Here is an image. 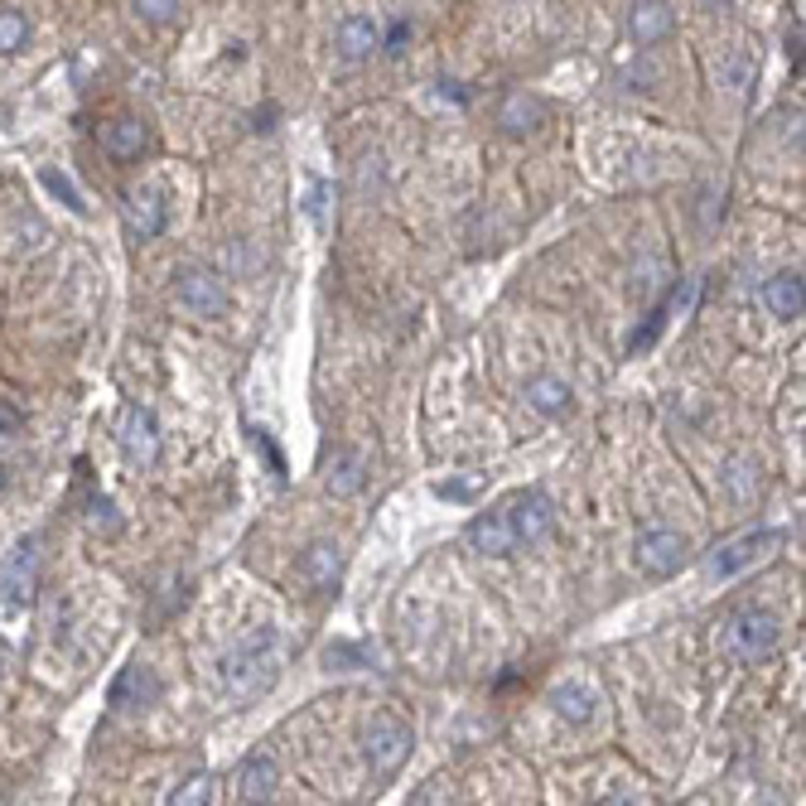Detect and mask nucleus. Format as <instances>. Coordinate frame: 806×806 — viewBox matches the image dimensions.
<instances>
[{
	"label": "nucleus",
	"instance_id": "9d476101",
	"mask_svg": "<svg viewBox=\"0 0 806 806\" xmlns=\"http://www.w3.org/2000/svg\"><path fill=\"white\" fill-rule=\"evenodd\" d=\"M160 700V676L150 667H126L117 681H111V705L117 710H145V705Z\"/></svg>",
	"mask_w": 806,
	"mask_h": 806
},
{
	"label": "nucleus",
	"instance_id": "4468645a",
	"mask_svg": "<svg viewBox=\"0 0 806 806\" xmlns=\"http://www.w3.org/2000/svg\"><path fill=\"white\" fill-rule=\"evenodd\" d=\"M237 792H242V802L246 806H266L276 797V764L266 754H256V758H246L242 764V778H237Z\"/></svg>",
	"mask_w": 806,
	"mask_h": 806
},
{
	"label": "nucleus",
	"instance_id": "f257e3e1",
	"mask_svg": "<svg viewBox=\"0 0 806 806\" xmlns=\"http://www.w3.org/2000/svg\"><path fill=\"white\" fill-rule=\"evenodd\" d=\"M281 676V637L276 628H256L242 647H232L228 662H222V691L232 700H252L261 691L276 686Z\"/></svg>",
	"mask_w": 806,
	"mask_h": 806
},
{
	"label": "nucleus",
	"instance_id": "c85d7f7f",
	"mask_svg": "<svg viewBox=\"0 0 806 806\" xmlns=\"http://www.w3.org/2000/svg\"><path fill=\"white\" fill-rule=\"evenodd\" d=\"M136 10H141V15H145V20H170V15H174V10H179V5H170V0H141V5H136Z\"/></svg>",
	"mask_w": 806,
	"mask_h": 806
},
{
	"label": "nucleus",
	"instance_id": "bb28decb",
	"mask_svg": "<svg viewBox=\"0 0 806 806\" xmlns=\"http://www.w3.org/2000/svg\"><path fill=\"white\" fill-rule=\"evenodd\" d=\"M730 488H734V498L738 502H748L758 492V468L748 464V459H738V464L730 468Z\"/></svg>",
	"mask_w": 806,
	"mask_h": 806
},
{
	"label": "nucleus",
	"instance_id": "dca6fc26",
	"mask_svg": "<svg viewBox=\"0 0 806 806\" xmlns=\"http://www.w3.org/2000/svg\"><path fill=\"white\" fill-rule=\"evenodd\" d=\"M300 570H305L309 585L329 589L333 579H339V546H333V541H315L305 555H300Z\"/></svg>",
	"mask_w": 806,
	"mask_h": 806
},
{
	"label": "nucleus",
	"instance_id": "6e6552de",
	"mask_svg": "<svg viewBox=\"0 0 806 806\" xmlns=\"http://www.w3.org/2000/svg\"><path fill=\"white\" fill-rule=\"evenodd\" d=\"M782 541V532H744V536H734V541H724V546H715V555H710V570L720 579H730V575H738V570H748L758 561V555L768 551V546H778Z\"/></svg>",
	"mask_w": 806,
	"mask_h": 806
},
{
	"label": "nucleus",
	"instance_id": "1a4fd4ad",
	"mask_svg": "<svg viewBox=\"0 0 806 806\" xmlns=\"http://www.w3.org/2000/svg\"><path fill=\"white\" fill-rule=\"evenodd\" d=\"M179 305H184L194 319H218L222 309H228V295H222V285H218L212 271H184L179 276Z\"/></svg>",
	"mask_w": 806,
	"mask_h": 806
},
{
	"label": "nucleus",
	"instance_id": "9b49d317",
	"mask_svg": "<svg viewBox=\"0 0 806 806\" xmlns=\"http://www.w3.org/2000/svg\"><path fill=\"white\" fill-rule=\"evenodd\" d=\"M468 546H474V551H484V555H512V551H517V536H512V526H508V517H502V508L468 522Z\"/></svg>",
	"mask_w": 806,
	"mask_h": 806
},
{
	"label": "nucleus",
	"instance_id": "20e7f679",
	"mask_svg": "<svg viewBox=\"0 0 806 806\" xmlns=\"http://www.w3.org/2000/svg\"><path fill=\"white\" fill-rule=\"evenodd\" d=\"M502 517H508L517 546H532V541H541V536L555 526V502L546 498L541 488H526V492H517V498L508 502V508H502Z\"/></svg>",
	"mask_w": 806,
	"mask_h": 806
},
{
	"label": "nucleus",
	"instance_id": "423d86ee",
	"mask_svg": "<svg viewBox=\"0 0 806 806\" xmlns=\"http://www.w3.org/2000/svg\"><path fill=\"white\" fill-rule=\"evenodd\" d=\"M0 589H5L10 603H29V599H35V589H39V541H35V536L15 541L5 570H0Z\"/></svg>",
	"mask_w": 806,
	"mask_h": 806
},
{
	"label": "nucleus",
	"instance_id": "2f4dec72",
	"mask_svg": "<svg viewBox=\"0 0 806 806\" xmlns=\"http://www.w3.org/2000/svg\"><path fill=\"white\" fill-rule=\"evenodd\" d=\"M319 208H323V184H315V188H309V198H305V212H309V218H319Z\"/></svg>",
	"mask_w": 806,
	"mask_h": 806
},
{
	"label": "nucleus",
	"instance_id": "0eeeda50",
	"mask_svg": "<svg viewBox=\"0 0 806 806\" xmlns=\"http://www.w3.org/2000/svg\"><path fill=\"white\" fill-rule=\"evenodd\" d=\"M121 450L131 464H155L160 459V425L150 406H126L121 411Z\"/></svg>",
	"mask_w": 806,
	"mask_h": 806
},
{
	"label": "nucleus",
	"instance_id": "5701e85b",
	"mask_svg": "<svg viewBox=\"0 0 806 806\" xmlns=\"http://www.w3.org/2000/svg\"><path fill=\"white\" fill-rule=\"evenodd\" d=\"M29 39V20L20 10H0V53H20Z\"/></svg>",
	"mask_w": 806,
	"mask_h": 806
},
{
	"label": "nucleus",
	"instance_id": "a878e982",
	"mask_svg": "<svg viewBox=\"0 0 806 806\" xmlns=\"http://www.w3.org/2000/svg\"><path fill=\"white\" fill-rule=\"evenodd\" d=\"M87 526H93V532H107V536L121 532V517H117V508H111V498H93V502H87Z\"/></svg>",
	"mask_w": 806,
	"mask_h": 806
},
{
	"label": "nucleus",
	"instance_id": "f8f14e48",
	"mask_svg": "<svg viewBox=\"0 0 806 806\" xmlns=\"http://www.w3.org/2000/svg\"><path fill=\"white\" fill-rule=\"evenodd\" d=\"M126 228H131V237H136V242L160 237L164 204H160V194H155V188H136V194H126Z\"/></svg>",
	"mask_w": 806,
	"mask_h": 806
},
{
	"label": "nucleus",
	"instance_id": "ddd939ff",
	"mask_svg": "<svg viewBox=\"0 0 806 806\" xmlns=\"http://www.w3.org/2000/svg\"><path fill=\"white\" fill-rule=\"evenodd\" d=\"M373 49H382V25H377L373 15H349L339 25V53L349 63H357V59H367Z\"/></svg>",
	"mask_w": 806,
	"mask_h": 806
},
{
	"label": "nucleus",
	"instance_id": "c756f323",
	"mask_svg": "<svg viewBox=\"0 0 806 806\" xmlns=\"http://www.w3.org/2000/svg\"><path fill=\"white\" fill-rule=\"evenodd\" d=\"M252 440H256V444H261V450H266V459H271V468H276V474H281V478H285L281 450H276V444H271V435H266V430H252Z\"/></svg>",
	"mask_w": 806,
	"mask_h": 806
},
{
	"label": "nucleus",
	"instance_id": "4be33fe9",
	"mask_svg": "<svg viewBox=\"0 0 806 806\" xmlns=\"http://www.w3.org/2000/svg\"><path fill=\"white\" fill-rule=\"evenodd\" d=\"M671 20L676 15H671V5H662V0H657V5H637L633 10V35L643 44H657L671 29Z\"/></svg>",
	"mask_w": 806,
	"mask_h": 806
},
{
	"label": "nucleus",
	"instance_id": "6ab92c4d",
	"mask_svg": "<svg viewBox=\"0 0 806 806\" xmlns=\"http://www.w3.org/2000/svg\"><path fill=\"white\" fill-rule=\"evenodd\" d=\"M551 705L565 715L570 724H589V720H595V705L599 700H595V691H589V686H561L551 696Z\"/></svg>",
	"mask_w": 806,
	"mask_h": 806
},
{
	"label": "nucleus",
	"instance_id": "473e14b6",
	"mask_svg": "<svg viewBox=\"0 0 806 806\" xmlns=\"http://www.w3.org/2000/svg\"><path fill=\"white\" fill-rule=\"evenodd\" d=\"M603 806H637V802H633V797H609Z\"/></svg>",
	"mask_w": 806,
	"mask_h": 806
},
{
	"label": "nucleus",
	"instance_id": "2eb2a0df",
	"mask_svg": "<svg viewBox=\"0 0 806 806\" xmlns=\"http://www.w3.org/2000/svg\"><path fill=\"white\" fill-rule=\"evenodd\" d=\"M764 305H768L778 319H797V315H802V276H797V271H778V276H772V281L764 285Z\"/></svg>",
	"mask_w": 806,
	"mask_h": 806
},
{
	"label": "nucleus",
	"instance_id": "7c9ffc66",
	"mask_svg": "<svg viewBox=\"0 0 806 806\" xmlns=\"http://www.w3.org/2000/svg\"><path fill=\"white\" fill-rule=\"evenodd\" d=\"M440 498H454V502H468V498H474V484H440Z\"/></svg>",
	"mask_w": 806,
	"mask_h": 806
},
{
	"label": "nucleus",
	"instance_id": "b1692460",
	"mask_svg": "<svg viewBox=\"0 0 806 806\" xmlns=\"http://www.w3.org/2000/svg\"><path fill=\"white\" fill-rule=\"evenodd\" d=\"M208 797H212V778L208 772H194V778L170 797V806H208Z\"/></svg>",
	"mask_w": 806,
	"mask_h": 806
},
{
	"label": "nucleus",
	"instance_id": "7ed1b4c3",
	"mask_svg": "<svg viewBox=\"0 0 806 806\" xmlns=\"http://www.w3.org/2000/svg\"><path fill=\"white\" fill-rule=\"evenodd\" d=\"M363 744H367V764H373V778H391V772L406 764V754H411V730H406L401 720H387V715H377V720L367 724Z\"/></svg>",
	"mask_w": 806,
	"mask_h": 806
},
{
	"label": "nucleus",
	"instance_id": "412c9836",
	"mask_svg": "<svg viewBox=\"0 0 806 806\" xmlns=\"http://www.w3.org/2000/svg\"><path fill=\"white\" fill-rule=\"evenodd\" d=\"M363 468H367L363 454L339 450V454H333V464H329V488L333 492H357V488H363V478H367Z\"/></svg>",
	"mask_w": 806,
	"mask_h": 806
},
{
	"label": "nucleus",
	"instance_id": "393cba45",
	"mask_svg": "<svg viewBox=\"0 0 806 806\" xmlns=\"http://www.w3.org/2000/svg\"><path fill=\"white\" fill-rule=\"evenodd\" d=\"M39 179H44V188H49V194H59V198H63V204H69L73 212H83V208H87V204H83V194H77V184H73L69 174H59V170H44Z\"/></svg>",
	"mask_w": 806,
	"mask_h": 806
},
{
	"label": "nucleus",
	"instance_id": "cd10ccee",
	"mask_svg": "<svg viewBox=\"0 0 806 806\" xmlns=\"http://www.w3.org/2000/svg\"><path fill=\"white\" fill-rule=\"evenodd\" d=\"M406 39H411V20H406V15H401V20H396V25H391V29H387L382 49H387V53H401V49H406Z\"/></svg>",
	"mask_w": 806,
	"mask_h": 806
},
{
	"label": "nucleus",
	"instance_id": "f3484780",
	"mask_svg": "<svg viewBox=\"0 0 806 806\" xmlns=\"http://www.w3.org/2000/svg\"><path fill=\"white\" fill-rule=\"evenodd\" d=\"M526 401H532L541 416H565L570 411V387L561 377H532L526 382Z\"/></svg>",
	"mask_w": 806,
	"mask_h": 806
},
{
	"label": "nucleus",
	"instance_id": "a211bd4d",
	"mask_svg": "<svg viewBox=\"0 0 806 806\" xmlns=\"http://www.w3.org/2000/svg\"><path fill=\"white\" fill-rule=\"evenodd\" d=\"M141 145H145V126L136 117L111 121L107 136H102V150L111 155V160H131V155H141Z\"/></svg>",
	"mask_w": 806,
	"mask_h": 806
},
{
	"label": "nucleus",
	"instance_id": "aec40b11",
	"mask_svg": "<svg viewBox=\"0 0 806 806\" xmlns=\"http://www.w3.org/2000/svg\"><path fill=\"white\" fill-rule=\"evenodd\" d=\"M541 117H546L541 102H536V97H526V93H512L508 102H502V126L517 131V136H522V131H536V126H541Z\"/></svg>",
	"mask_w": 806,
	"mask_h": 806
},
{
	"label": "nucleus",
	"instance_id": "39448f33",
	"mask_svg": "<svg viewBox=\"0 0 806 806\" xmlns=\"http://www.w3.org/2000/svg\"><path fill=\"white\" fill-rule=\"evenodd\" d=\"M633 561L647 570V575H671L686 561V536L671 532V526H647L633 541Z\"/></svg>",
	"mask_w": 806,
	"mask_h": 806
},
{
	"label": "nucleus",
	"instance_id": "f03ea898",
	"mask_svg": "<svg viewBox=\"0 0 806 806\" xmlns=\"http://www.w3.org/2000/svg\"><path fill=\"white\" fill-rule=\"evenodd\" d=\"M778 643H782V623H778V613H768V609H738L720 628L724 657H734V662H744V667L772 657Z\"/></svg>",
	"mask_w": 806,
	"mask_h": 806
}]
</instances>
